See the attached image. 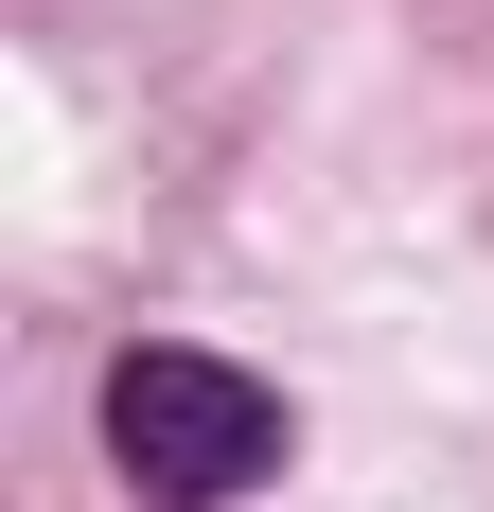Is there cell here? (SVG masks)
Segmentation results:
<instances>
[{
  "label": "cell",
  "instance_id": "6da1fadb",
  "mask_svg": "<svg viewBox=\"0 0 494 512\" xmlns=\"http://www.w3.org/2000/svg\"><path fill=\"white\" fill-rule=\"evenodd\" d=\"M283 442H300L283 389H265V371H230V354H195V336H142V354L106 371V460L142 477L159 512H230Z\"/></svg>",
  "mask_w": 494,
  "mask_h": 512
}]
</instances>
